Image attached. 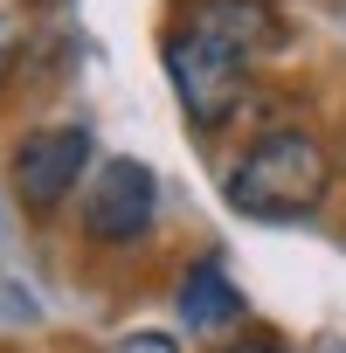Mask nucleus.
I'll return each mask as SVG.
<instances>
[{
	"label": "nucleus",
	"mask_w": 346,
	"mask_h": 353,
	"mask_svg": "<svg viewBox=\"0 0 346 353\" xmlns=\"http://www.w3.org/2000/svg\"><path fill=\"white\" fill-rule=\"evenodd\" d=\"M284 28L263 0H181L159 56L173 77V97L201 132H222L243 97H250V70L263 49H277Z\"/></svg>",
	"instance_id": "nucleus-1"
},
{
	"label": "nucleus",
	"mask_w": 346,
	"mask_h": 353,
	"mask_svg": "<svg viewBox=\"0 0 346 353\" xmlns=\"http://www.w3.org/2000/svg\"><path fill=\"white\" fill-rule=\"evenodd\" d=\"M332 194V152L305 125H270L229 166V208L250 222H305Z\"/></svg>",
	"instance_id": "nucleus-2"
},
{
	"label": "nucleus",
	"mask_w": 346,
	"mask_h": 353,
	"mask_svg": "<svg viewBox=\"0 0 346 353\" xmlns=\"http://www.w3.org/2000/svg\"><path fill=\"white\" fill-rule=\"evenodd\" d=\"M90 159H97V132L83 118L21 132V145L8 152V194H14V208L35 215V222H49L77 188H90Z\"/></svg>",
	"instance_id": "nucleus-3"
},
{
	"label": "nucleus",
	"mask_w": 346,
	"mask_h": 353,
	"mask_svg": "<svg viewBox=\"0 0 346 353\" xmlns=\"http://www.w3.org/2000/svg\"><path fill=\"white\" fill-rule=\"evenodd\" d=\"M152 215H159V173H152L145 159H104V166L90 173L83 201H77V222H83V236H90L97 250L139 243V236L152 229Z\"/></svg>",
	"instance_id": "nucleus-4"
},
{
	"label": "nucleus",
	"mask_w": 346,
	"mask_h": 353,
	"mask_svg": "<svg viewBox=\"0 0 346 353\" xmlns=\"http://www.w3.org/2000/svg\"><path fill=\"white\" fill-rule=\"evenodd\" d=\"M181 319H187V332H222V325H236L243 319V291H236V277L215 263V256H201V263H187V277H181Z\"/></svg>",
	"instance_id": "nucleus-5"
},
{
	"label": "nucleus",
	"mask_w": 346,
	"mask_h": 353,
	"mask_svg": "<svg viewBox=\"0 0 346 353\" xmlns=\"http://www.w3.org/2000/svg\"><path fill=\"white\" fill-rule=\"evenodd\" d=\"M111 353H181V339L173 332H125V339H111Z\"/></svg>",
	"instance_id": "nucleus-6"
},
{
	"label": "nucleus",
	"mask_w": 346,
	"mask_h": 353,
	"mask_svg": "<svg viewBox=\"0 0 346 353\" xmlns=\"http://www.w3.org/2000/svg\"><path fill=\"white\" fill-rule=\"evenodd\" d=\"M14 56H21V21H8V14H0V90L14 83Z\"/></svg>",
	"instance_id": "nucleus-7"
},
{
	"label": "nucleus",
	"mask_w": 346,
	"mask_h": 353,
	"mask_svg": "<svg viewBox=\"0 0 346 353\" xmlns=\"http://www.w3.org/2000/svg\"><path fill=\"white\" fill-rule=\"evenodd\" d=\"M222 353H284V346H277V339H229Z\"/></svg>",
	"instance_id": "nucleus-8"
}]
</instances>
